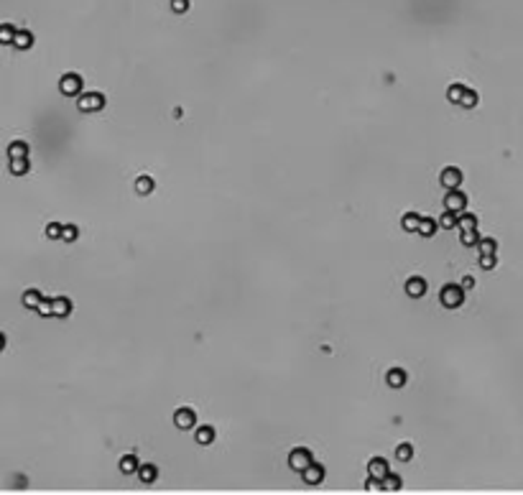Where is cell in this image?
<instances>
[{"instance_id":"obj_1","label":"cell","mask_w":523,"mask_h":495,"mask_svg":"<svg viewBox=\"0 0 523 495\" xmlns=\"http://www.w3.org/2000/svg\"><path fill=\"white\" fill-rule=\"evenodd\" d=\"M439 301L444 309H457L465 304V286L460 283H444L439 291Z\"/></svg>"},{"instance_id":"obj_2","label":"cell","mask_w":523,"mask_h":495,"mask_svg":"<svg viewBox=\"0 0 523 495\" xmlns=\"http://www.w3.org/2000/svg\"><path fill=\"white\" fill-rule=\"evenodd\" d=\"M82 77H79L77 72H67V74H61V79H59V90H61V95H67V97H79L82 95Z\"/></svg>"},{"instance_id":"obj_3","label":"cell","mask_w":523,"mask_h":495,"mask_svg":"<svg viewBox=\"0 0 523 495\" xmlns=\"http://www.w3.org/2000/svg\"><path fill=\"white\" fill-rule=\"evenodd\" d=\"M314 462V457H311V452L306 449V447H296V449H291V455H289V467L291 470H296L299 475L309 467Z\"/></svg>"},{"instance_id":"obj_4","label":"cell","mask_w":523,"mask_h":495,"mask_svg":"<svg viewBox=\"0 0 523 495\" xmlns=\"http://www.w3.org/2000/svg\"><path fill=\"white\" fill-rule=\"evenodd\" d=\"M77 107L82 110V112H97L105 107V95L100 92H82L77 100Z\"/></svg>"},{"instance_id":"obj_5","label":"cell","mask_w":523,"mask_h":495,"mask_svg":"<svg viewBox=\"0 0 523 495\" xmlns=\"http://www.w3.org/2000/svg\"><path fill=\"white\" fill-rule=\"evenodd\" d=\"M444 207L449 210V212H465V207H467V194L465 192H460V189H447V197H444Z\"/></svg>"},{"instance_id":"obj_6","label":"cell","mask_w":523,"mask_h":495,"mask_svg":"<svg viewBox=\"0 0 523 495\" xmlns=\"http://www.w3.org/2000/svg\"><path fill=\"white\" fill-rule=\"evenodd\" d=\"M194 424H197V414H194V408L181 406V408H176V411H174V426H176V429L186 431V429H191Z\"/></svg>"},{"instance_id":"obj_7","label":"cell","mask_w":523,"mask_h":495,"mask_svg":"<svg viewBox=\"0 0 523 495\" xmlns=\"http://www.w3.org/2000/svg\"><path fill=\"white\" fill-rule=\"evenodd\" d=\"M441 187L444 189H460L462 184V171L457 166H447V169H441V176H439Z\"/></svg>"},{"instance_id":"obj_8","label":"cell","mask_w":523,"mask_h":495,"mask_svg":"<svg viewBox=\"0 0 523 495\" xmlns=\"http://www.w3.org/2000/svg\"><path fill=\"white\" fill-rule=\"evenodd\" d=\"M301 480H304L306 485H319L321 480H324V467H321L319 462H311V465L301 472Z\"/></svg>"},{"instance_id":"obj_9","label":"cell","mask_w":523,"mask_h":495,"mask_svg":"<svg viewBox=\"0 0 523 495\" xmlns=\"http://www.w3.org/2000/svg\"><path fill=\"white\" fill-rule=\"evenodd\" d=\"M368 472H370V477H375V480H385V477L390 475V470H388V460H383V457H373V460L368 462Z\"/></svg>"},{"instance_id":"obj_10","label":"cell","mask_w":523,"mask_h":495,"mask_svg":"<svg viewBox=\"0 0 523 495\" xmlns=\"http://www.w3.org/2000/svg\"><path fill=\"white\" fill-rule=\"evenodd\" d=\"M406 381H409V373H406L404 367H390L388 373H385V383H388L390 388H404Z\"/></svg>"},{"instance_id":"obj_11","label":"cell","mask_w":523,"mask_h":495,"mask_svg":"<svg viewBox=\"0 0 523 495\" xmlns=\"http://www.w3.org/2000/svg\"><path fill=\"white\" fill-rule=\"evenodd\" d=\"M426 281L421 278V276H411L409 281H406V294L409 296H414V299H421L424 294H426Z\"/></svg>"},{"instance_id":"obj_12","label":"cell","mask_w":523,"mask_h":495,"mask_svg":"<svg viewBox=\"0 0 523 495\" xmlns=\"http://www.w3.org/2000/svg\"><path fill=\"white\" fill-rule=\"evenodd\" d=\"M419 225H421V215H416V212H406L401 217V227L406 232H419Z\"/></svg>"},{"instance_id":"obj_13","label":"cell","mask_w":523,"mask_h":495,"mask_svg":"<svg viewBox=\"0 0 523 495\" xmlns=\"http://www.w3.org/2000/svg\"><path fill=\"white\" fill-rule=\"evenodd\" d=\"M41 299H44V294L38 291V288H28V291L23 294V306H26V309H38Z\"/></svg>"},{"instance_id":"obj_14","label":"cell","mask_w":523,"mask_h":495,"mask_svg":"<svg viewBox=\"0 0 523 495\" xmlns=\"http://www.w3.org/2000/svg\"><path fill=\"white\" fill-rule=\"evenodd\" d=\"M8 158H28V143L26 141H13L8 146Z\"/></svg>"},{"instance_id":"obj_15","label":"cell","mask_w":523,"mask_h":495,"mask_svg":"<svg viewBox=\"0 0 523 495\" xmlns=\"http://www.w3.org/2000/svg\"><path fill=\"white\" fill-rule=\"evenodd\" d=\"M72 314V299L56 296L54 299V317H69Z\"/></svg>"},{"instance_id":"obj_16","label":"cell","mask_w":523,"mask_h":495,"mask_svg":"<svg viewBox=\"0 0 523 495\" xmlns=\"http://www.w3.org/2000/svg\"><path fill=\"white\" fill-rule=\"evenodd\" d=\"M138 467H141V462H138L136 455H125L123 460H120V470H123V475H133V472H138Z\"/></svg>"},{"instance_id":"obj_17","label":"cell","mask_w":523,"mask_h":495,"mask_svg":"<svg viewBox=\"0 0 523 495\" xmlns=\"http://www.w3.org/2000/svg\"><path fill=\"white\" fill-rule=\"evenodd\" d=\"M13 46L16 49H31L33 46V33L31 31H18L16 38H13Z\"/></svg>"},{"instance_id":"obj_18","label":"cell","mask_w":523,"mask_h":495,"mask_svg":"<svg viewBox=\"0 0 523 495\" xmlns=\"http://www.w3.org/2000/svg\"><path fill=\"white\" fill-rule=\"evenodd\" d=\"M138 477H141V482H156L158 467H156V465H141V467H138Z\"/></svg>"},{"instance_id":"obj_19","label":"cell","mask_w":523,"mask_h":495,"mask_svg":"<svg viewBox=\"0 0 523 495\" xmlns=\"http://www.w3.org/2000/svg\"><path fill=\"white\" fill-rule=\"evenodd\" d=\"M197 442L205 444V447L212 444V442H215V426H207V424L199 426V429H197Z\"/></svg>"},{"instance_id":"obj_20","label":"cell","mask_w":523,"mask_h":495,"mask_svg":"<svg viewBox=\"0 0 523 495\" xmlns=\"http://www.w3.org/2000/svg\"><path fill=\"white\" fill-rule=\"evenodd\" d=\"M439 227V220H431V217H421V225H419V235L424 237H431Z\"/></svg>"},{"instance_id":"obj_21","label":"cell","mask_w":523,"mask_h":495,"mask_svg":"<svg viewBox=\"0 0 523 495\" xmlns=\"http://www.w3.org/2000/svg\"><path fill=\"white\" fill-rule=\"evenodd\" d=\"M28 169H31L28 158H11V174L23 176V174H28Z\"/></svg>"},{"instance_id":"obj_22","label":"cell","mask_w":523,"mask_h":495,"mask_svg":"<svg viewBox=\"0 0 523 495\" xmlns=\"http://www.w3.org/2000/svg\"><path fill=\"white\" fill-rule=\"evenodd\" d=\"M457 227L460 230H475L477 227V217L475 215H467V212H460L457 215Z\"/></svg>"},{"instance_id":"obj_23","label":"cell","mask_w":523,"mask_h":495,"mask_svg":"<svg viewBox=\"0 0 523 495\" xmlns=\"http://www.w3.org/2000/svg\"><path fill=\"white\" fill-rule=\"evenodd\" d=\"M477 247H480V256H495V251H498V242H495L493 237H482Z\"/></svg>"},{"instance_id":"obj_24","label":"cell","mask_w":523,"mask_h":495,"mask_svg":"<svg viewBox=\"0 0 523 495\" xmlns=\"http://www.w3.org/2000/svg\"><path fill=\"white\" fill-rule=\"evenodd\" d=\"M153 187H156V184H153L151 176H138V179H136V192H138V194H151Z\"/></svg>"},{"instance_id":"obj_25","label":"cell","mask_w":523,"mask_h":495,"mask_svg":"<svg viewBox=\"0 0 523 495\" xmlns=\"http://www.w3.org/2000/svg\"><path fill=\"white\" fill-rule=\"evenodd\" d=\"M396 457H398L401 462H409V460L414 457V447H411L409 442H404V444H398V447H396Z\"/></svg>"},{"instance_id":"obj_26","label":"cell","mask_w":523,"mask_h":495,"mask_svg":"<svg viewBox=\"0 0 523 495\" xmlns=\"http://www.w3.org/2000/svg\"><path fill=\"white\" fill-rule=\"evenodd\" d=\"M462 245H467V247H475V245H480V235H477V227L475 230H462Z\"/></svg>"},{"instance_id":"obj_27","label":"cell","mask_w":523,"mask_h":495,"mask_svg":"<svg viewBox=\"0 0 523 495\" xmlns=\"http://www.w3.org/2000/svg\"><path fill=\"white\" fill-rule=\"evenodd\" d=\"M465 85H452L449 90H447V97H449V102H454V105H460L462 102V95H465Z\"/></svg>"},{"instance_id":"obj_28","label":"cell","mask_w":523,"mask_h":495,"mask_svg":"<svg viewBox=\"0 0 523 495\" xmlns=\"http://www.w3.org/2000/svg\"><path fill=\"white\" fill-rule=\"evenodd\" d=\"M383 487H385V490H390V492H396V490L404 487V480H401L398 475H393V472H390V475L383 480Z\"/></svg>"},{"instance_id":"obj_29","label":"cell","mask_w":523,"mask_h":495,"mask_svg":"<svg viewBox=\"0 0 523 495\" xmlns=\"http://www.w3.org/2000/svg\"><path fill=\"white\" fill-rule=\"evenodd\" d=\"M439 227H447V230H452V227H457V212H444L439 217Z\"/></svg>"},{"instance_id":"obj_30","label":"cell","mask_w":523,"mask_h":495,"mask_svg":"<svg viewBox=\"0 0 523 495\" xmlns=\"http://www.w3.org/2000/svg\"><path fill=\"white\" fill-rule=\"evenodd\" d=\"M61 232H64V225L61 222H49L46 225V237L49 240H61Z\"/></svg>"},{"instance_id":"obj_31","label":"cell","mask_w":523,"mask_h":495,"mask_svg":"<svg viewBox=\"0 0 523 495\" xmlns=\"http://www.w3.org/2000/svg\"><path fill=\"white\" fill-rule=\"evenodd\" d=\"M16 28L11 26V23H6L3 28H0V41H3V44H13V38H16Z\"/></svg>"},{"instance_id":"obj_32","label":"cell","mask_w":523,"mask_h":495,"mask_svg":"<svg viewBox=\"0 0 523 495\" xmlns=\"http://www.w3.org/2000/svg\"><path fill=\"white\" fill-rule=\"evenodd\" d=\"M41 317H54V299H41V304H38V309H36Z\"/></svg>"},{"instance_id":"obj_33","label":"cell","mask_w":523,"mask_h":495,"mask_svg":"<svg viewBox=\"0 0 523 495\" xmlns=\"http://www.w3.org/2000/svg\"><path fill=\"white\" fill-rule=\"evenodd\" d=\"M79 235V227L77 225H64V232H61V242H74Z\"/></svg>"},{"instance_id":"obj_34","label":"cell","mask_w":523,"mask_h":495,"mask_svg":"<svg viewBox=\"0 0 523 495\" xmlns=\"http://www.w3.org/2000/svg\"><path fill=\"white\" fill-rule=\"evenodd\" d=\"M460 105H462V107H475V105H477V92L467 87V90H465V95H462V102H460Z\"/></svg>"},{"instance_id":"obj_35","label":"cell","mask_w":523,"mask_h":495,"mask_svg":"<svg viewBox=\"0 0 523 495\" xmlns=\"http://www.w3.org/2000/svg\"><path fill=\"white\" fill-rule=\"evenodd\" d=\"M171 11H174V13L189 11V0H171Z\"/></svg>"},{"instance_id":"obj_36","label":"cell","mask_w":523,"mask_h":495,"mask_svg":"<svg viewBox=\"0 0 523 495\" xmlns=\"http://www.w3.org/2000/svg\"><path fill=\"white\" fill-rule=\"evenodd\" d=\"M495 256H480V266L485 268V271H490V268H495Z\"/></svg>"},{"instance_id":"obj_37","label":"cell","mask_w":523,"mask_h":495,"mask_svg":"<svg viewBox=\"0 0 523 495\" xmlns=\"http://www.w3.org/2000/svg\"><path fill=\"white\" fill-rule=\"evenodd\" d=\"M462 286H465V288H472V286H475V278H472V276H465V278H462Z\"/></svg>"}]
</instances>
